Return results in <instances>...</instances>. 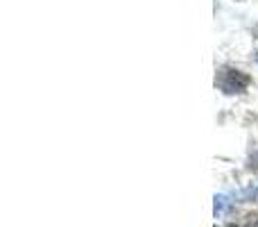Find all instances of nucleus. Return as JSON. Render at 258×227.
Listing matches in <instances>:
<instances>
[{
    "label": "nucleus",
    "instance_id": "1",
    "mask_svg": "<svg viewBox=\"0 0 258 227\" xmlns=\"http://www.w3.org/2000/svg\"><path fill=\"white\" fill-rule=\"evenodd\" d=\"M249 84V77L240 71H233V68H224L218 75V86L224 94H242Z\"/></svg>",
    "mask_w": 258,
    "mask_h": 227
},
{
    "label": "nucleus",
    "instance_id": "2",
    "mask_svg": "<svg viewBox=\"0 0 258 227\" xmlns=\"http://www.w3.org/2000/svg\"><path fill=\"white\" fill-rule=\"evenodd\" d=\"M227 205H229V198L227 196H215V205H213L215 216H222L224 209H227Z\"/></svg>",
    "mask_w": 258,
    "mask_h": 227
},
{
    "label": "nucleus",
    "instance_id": "3",
    "mask_svg": "<svg viewBox=\"0 0 258 227\" xmlns=\"http://www.w3.org/2000/svg\"><path fill=\"white\" fill-rule=\"evenodd\" d=\"M245 200H251V202H258V189H251V191H245L242 193Z\"/></svg>",
    "mask_w": 258,
    "mask_h": 227
},
{
    "label": "nucleus",
    "instance_id": "4",
    "mask_svg": "<svg viewBox=\"0 0 258 227\" xmlns=\"http://www.w3.org/2000/svg\"><path fill=\"white\" fill-rule=\"evenodd\" d=\"M247 227H258V216H249L247 218Z\"/></svg>",
    "mask_w": 258,
    "mask_h": 227
},
{
    "label": "nucleus",
    "instance_id": "5",
    "mask_svg": "<svg viewBox=\"0 0 258 227\" xmlns=\"http://www.w3.org/2000/svg\"><path fill=\"white\" fill-rule=\"evenodd\" d=\"M227 227H238V225H227Z\"/></svg>",
    "mask_w": 258,
    "mask_h": 227
},
{
    "label": "nucleus",
    "instance_id": "6",
    "mask_svg": "<svg viewBox=\"0 0 258 227\" xmlns=\"http://www.w3.org/2000/svg\"><path fill=\"white\" fill-rule=\"evenodd\" d=\"M256 62H258V55H256Z\"/></svg>",
    "mask_w": 258,
    "mask_h": 227
}]
</instances>
